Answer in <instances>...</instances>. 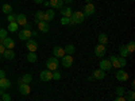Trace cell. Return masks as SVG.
<instances>
[{
  "label": "cell",
  "instance_id": "5bb4252c",
  "mask_svg": "<svg viewBox=\"0 0 135 101\" xmlns=\"http://www.w3.org/2000/svg\"><path fill=\"white\" fill-rule=\"evenodd\" d=\"M112 67V65H111V61L109 59H101L100 61V69L101 70H104V72H107V70H109Z\"/></svg>",
  "mask_w": 135,
  "mask_h": 101
},
{
  "label": "cell",
  "instance_id": "f35d334b",
  "mask_svg": "<svg viewBox=\"0 0 135 101\" xmlns=\"http://www.w3.org/2000/svg\"><path fill=\"white\" fill-rule=\"evenodd\" d=\"M114 101H127V100H126L124 97H123V96H118V97H116Z\"/></svg>",
  "mask_w": 135,
  "mask_h": 101
},
{
  "label": "cell",
  "instance_id": "3957f363",
  "mask_svg": "<svg viewBox=\"0 0 135 101\" xmlns=\"http://www.w3.org/2000/svg\"><path fill=\"white\" fill-rule=\"evenodd\" d=\"M58 66H60V61H58V58H55V57L49 58L46 61V67H47V70H50V72L58 70Z\"/></svg>",
  "mask_w": 135,
  "mask_h": 101
},
{
  "label": "cell",
  "instance_id": "4fadbf2b",
  "mask_svg": "<svg viewBox=\"0 0 135 101\" xmlns=\"http://www.w3.org/2000/svg\"><path fill=\"white\" fill-rule=\"evenodd\" d=\"M19 92H20V94L27 96V94H30V92H31V88H30L28 84H20V85H19Z\"/></svg>",
  "mask_w": 135,
  "mask_h": 101
},
{
  "label": "cell",
  "instance_id": "7dc6e473",
  "mask_svg": "<svg viewBox=\"0 0 135 101\" xmlns=\"http://www.w3.org/2000/svg\"><path fill=\"white\" fill-rule=\"evenodd\" d=\"M0 101H3V100H0Z\"/></svg>",
  "mask_w": 135,
  "mask_h": 101
},
{
  "label": "cell",
  "instance_id": "74e56055",
  "mask_svg": "<svg viewBox=\"0 0 135 101\" xmlns=\"http://www.w3.org/2000/svg\"><path fill=\"white\" fill-rule=\"evenodd\" d=\"M2 100H3V101H11V96L7 94V93H4V94L2 96Z\"/></svg>",
  "mask_w": 135,
  "mask_h": 101
},
{
  "label": "cell",
  "instance_id": "cb8c5ba5",
  "mask_svg": "<svg viewBox=\"0 0 135 101\" xmlns=\"http://www.w3.org/2000/svg\"><path fill=\"white\" fill-rule=\"evenodd\" d=\"M97 41H99L100 44H104V46H107V43H108V37L105 35V34H100Z\"/></svg>",
  "mask_w": 135,
  "mask_h": 101
},
{
  "label": "cell",
  "instance_id": "6da1fadb",
  "mask_svg": "<svg viewBox=\"0 0 135 101\" xmlns=\"http://www.w3.org/2000/svg\"><path fill=\"white\" fill-rule=\"evenodd\" d=\"M111 61V65L116 67V69H120V67H124L127 65V61L126 58H123V57H116V55H112V57L109 58Z\"/></svg>",
  "mask_w": 135,
  "mask_h": 101
},
{
  "label": "cell",
  "instance_id": "b9f144b4",
  "mask_svg": "<svg viewBox=\"0 0 135 101\" xmlns=\"http://www.w3.org/2000/svg\"><path fill=\"white\" fill-rule=\"evenodd\" d=\"M6 77V72L4 70H0V78H4Z\"/></svg>",
  "mask_w": 135,
  "mask_h": 101
},
{
  "label": "cell",
  "instance_id": "ffe728a7",
  "mask_svg": "<svg viewBox=\"0 0 135 101\" xmlns=\"http://www.w3.org/2000/svg\"><path fill=\"white\" fill-rule=\"evenodd\" d=\"M49 6H51L53 8H62L64 7V0H50Z\"/></svg>",
  "mask_w": 135,
  "mask_h": 101
},
{
  "label": "cell",
  "instance_id": "7c38bea8",
  "mask_svg": "<svg viewBox=\"0 0 135 101\" xmlns=\"http://www.w3.org/2000/svg\"><path fill=\"white\" fill-rule=\"evenodd\" d=\"M31 38V30H20L19 31V39L28 41Z\"/></svg>",
  "mask_w": 135,
  "mask_h": 101
},
{
  "label": "cell",
  "instance_id": "ab89813d",
  "mask_svg": "<svg viewBox=\"0 0 135 101\" xmlns=\"http://www.w3.org/2000/svg\"><path fill=\"white\" fill-rule=\"evenodd\" d=\"M4 50H6V47L3 46L2 43H0V55H2V57H3V53H4Z\"/></svg>",
  "mask_w": 135,
  "mask_h": 101
},
{
  "label": "cell",
  "instance_id": "60d3db41",
  "mask_svg": "<svg viewBox=\"0 0 135 101\" xmlns=\"http://www.w3.org/2000/svg\"><path fill=\"white\" fill-rule=\"evenodd\" d=\"M23 27H25L23 30H31V24H28V23H26V24H25Z\"/></svg>",
  "mask_w": 135,
  "mask_h": 101
},
{
  "label": "cell",
  "instance_id": "7402d4cb",
  "mask_svg": "<svg viewBox=\"0 0 135 101\" xmlns=\"http://www.w3.org/2000/svg\"><path fill=\"white\" fill-rule=\"evenodd\" d=\"M3 57L4 58H7V59H14L15 58V51H12V50H8V49H6L4 50V53H3Z\"/></svg>",
  "mask_w": 135,
  "mask_h": 101
},
{
  "label": "cell",
  "instance_id": "603a6c76",
  "mask_svg": "<svg viewBox=\"0 0 135 101\" xmlns=\"http://www.w3.org/2000/svg\"><path fill=\"white\" fill-rule=\"evenodd\" d=\"M11 86V81L8 80V78H0V88L2 89H7V88H9Z\"/></svg>",
  "mask_w": 135,
  "mask_h": 101
},
{
  "label": "cell",
  "instance_id": "2e32d148",
  "mask_svg": "<svg viewBox=\"0 0 135 101\" xmlns=\"http://www.w3.org/2000/svg\"><path fill=\"white\" fill-rule=\"evenodd\" d=\"M31 81H32V75H31V74H23L20 80H18V84H19V85H20V84H28V85H30Z\"/></svg>",
  "mask_w": 135,
  "mask_h": 101
},
{
  "label": "cell",
  "instance_id": "f6af8a7d",
  "mask_svg": "<svg viewBox=\"0 0 135 101\" xmlns=\"http://www.w3.org/2000/svg\"><path fill=\"white\" fill-rule=\"evenodd\" d=\"M64 2H66V3H70V2H73V0H64Z\"/></svg>",
  "mask_w": 135,
  "mask_h": 101
},
{
  "label": "cell",
  "instance_id": "bcb514c9",
  "mask_svg": "<svg viewBox=\"0 0 135 101\" xmlns=\"http://www.w3.org/2000/svg\"><path fill=\"white\" fill-rule=\"evenodd\" d=\"M85 2H86V4H88V3H92V0H85Z\"/></svg>",
  "mask_w": 135,
  "mask_h": 101
},
{
  "label": "cell",
  "instance_id": "9a60e30c",
  "mask_svg": "<svg viewBox=\"0 0 135 101\" xmlns=\"http://www.w3.org/2000/svg\"><path fill=\"white\" fill-rule=\"evenodd\" d=\"M53 54H54V57L55 58H62L64 55H65V50L62 47H58V46H55L53 49Z\"/></svg>",
  "mask_w": 135,
  "mask_h": 101
},
{
  "label": "cell",
  "instance_id": "8fae6325",
  "mask_svg": "<svg viewBox=\"0 0 135 101\" xmlns=\"http://www.w3.org/2000/svg\"><path fill=\"white\" fill-rule=\"evenodd\" d=\"M15 22L18 23V26H25L27 23V18L25 14H18L15 15Z\"/></svg>",
  "mask_w": 135,
  "mask_h": 101
},
{
  "label": "cell",
  "instance_id": "7bdbcfd3",
  "mask_svg": "<svg viewBox=\"0 0 135 101\" xmlns=\"http://www.w3.org/2000/svg\"><path fill=\"white\" fill-rule=\"evenodd\" d=\"M34 2H35L37 4H42V3L45 2V0H34Z\"/></svg>",
  "mask_w": 135,
  "mask_h": 101
},
{
  "label": "cell",
  "instance_id": "d590c367",
  "mask_svg": "<svg viewBox=\"0 0 135 101\" xmlns=\"http://www.w3.org/2000/svg\"><path fill=\"white\" fill-rule=\"evenodd\" d=\"M69 19L70 18H66V16H62V19H61V24H69Z\"/></svg>",
  "mask_w": 135,
  "mask_h": 101
},
{
  "label": "cell",
  "instance_id": "9c48e42d",
  "mask_svg": "<svg viewBox=\"0 0 135 101\" xmlns=\"http://www.w3.org/2000/svg\"><path fill=\"white\" fill-rule=\"evenodd\" d=\"M26 47L30 53H35L37 49H38V43H37V41L28 39V41H26Z\"/></svg>",
  "mask_w": 135,
  "mask_h": 101
},
{
  "label": "cell",
  "instance_id": "ba28073f",
  "mask_svg": "<svg viewBox=\"0 0 135 101\" xmlns=\"http://www.w3.org/2000/svg\"><path fill=\"white\" fill-rule=\"evenodd\" d=\"M60 63H62L64 67H70V66L73 65V57H72V55L65 54L64 57L61 58V62H60Z\"/></svg>",
  "mask_w": 135,
  "mask_h": 101
},
{
  "label": "cell",
  "instance_id": "1f68e13d",
  "mask_svg": "<svg viewBox=\"0 0 135 101\" xmlns=\"http://www.w3.org/2000/svg\"><path fill=\"white\" fill-rule=\"evenodd\" d=\"M126 47H127L128 53H130V54H132V53H134V50H135V43L131 41V42H128V43L126 44Z\"/></svg>",
  "mask_w": 135,
  "mask_h": 101
},
{
  "label": "cell",
  "instance_id": "8992f818",
  "mask_svg": "<svg viewBox=\"0 0 135 101\" xmlns=\"http://www.w3.org/2000/svg\"><path fill=\"white\" fill-rule=\"evenodd\" d=\"M39 77H41V80L42 81H45V82H47V81H51L53 80V72H50V70H42L41 73H39Z\"/></svg>",
  "mask_w": 135,
  "mask_h": 101
},
{
  "label": "cell",
  "instance_id": "7a4b0ae2",
  "mask_svg": "<svg viewBox=\"0 0 135 101\" xmlns=\"http://www.w3.org/2000/svg\"><path fill=\"white\" fill-rule=\"evenodd\" d=\"M84 19H85V16L81 11H76V12L72 14V16L69 19V24H80L84 22Z\"/></svg>",
  "mask_w": 135,
  "mask_h": 101
},
{
  "label": "cell",
  "instance_id": "277c9868",
  "mask_svg": "<svg viewBox=\"0 0 135 101\" xmlns=\"http://www.w3.org/2000/svg\"><path fill=\"white\" fill-rule=\"evenodd\" d=\"M0 43L3 44V46L6 47V49H8V50H14V47H15V42H14V39L12 38H4V39H0Z\"/></svg>",
  "mask_w": 135,
  "mask_h": 101
},
{
  "label": "cell",
  "instance_id": "30bf717a",
  "mask_svg": "<svg viewBox=\"0 0 135 101\" xmlns=\"http://www.w3.org/2000/svg\"><path fill=\"white\" fill-rule=\"evenodd\" d=\"M116 80L118 81H120V82H126L127 80H128V73L127 72H124V70H118L116 72Z\"/></svg>",
  "mask_w": 135,
  "mask_h": 101
},
{
  "label": "cell",
  "instance_id": "4316f807",
  "mask_svg": "<svg viewBox=\"0 0 135 101\" xmlns=\"http://www.w3.org/2000/svg\"><path fill=\"white\" fill-rule=\"evenodd\" d=\"M124 94H126L124 98H126L127 101H134V100H135V92H134V90H127Z\"/></svg>",
  "mask_w": 135,
  "mask_h": 101
},
{
  "label": "cell",
  "instance_id": "f1b7e54d",
  "mask_svg": "<svg viewBox=\"0 0 135 101\" xmlns=\"http://www.w3.org/2000/svg\"><path fill=\"white\" fill-rule=\"evenodd\" d=\"M43 16H45V12H43V11H37V12H35V20H34V22H35V23L38 24V22L43 20Z\"/></svg>",
  "mask_w": 135,
  "mask_h": 101
},
{
  "label": "cell",
  "instance_id": "d6a6232c",
  "mask_svg": "<svg viewBox=\"0 0 135 101\" xmlns=\"http://www.w3.org/2000/svg\"><path fill=\"white\" fill-rule=\"evenodd\" d=\"M124 93H126V89L123 88V86H118V88H116V94H118V96H123Z\"/></svg>",
  "mask_w": 135,
  "mask_h": 101
},
{
  "label": "cell",
  "instance_id": "d6986e66",
  "mask_svg": "<svg viewBox=\"0 0 135 101\" xmlns=\"http://www.w3.org/2000/svg\"><path fill=\"white\" fill-rule=\"evenodd\" d=\"M93 78H96V80H103V78L105 77V72L104 70H101V69H96L92 74Z\"/></svg>",
  "mask_w": 135,
  "mask_h": 101
},
{
  "label": "cell",
  "instance_id": "ac0fdd59",
  "mask_svg": "<svg viewBox=\"0 0 135 101\" xmlns=\"http://www.w3.org/2000/svg\"><path fill=\"white\" fill-rule=\"evenodd\" d=\"M38 30L42 31V32H47L50 30V26H49V23H46V22L41 20V22H38Z\"/></svg>",
  "mask_w": 135,
  "mask_h": 101
},
{
  "label": "cell",
  "instance_id": "8d00e7d4",
  "mask_svg": "<svg viewBox=\"0 0 135 101\" xmlns=\"http://www.w3.org/2000/svg\"><path fill=\"white\" fill-rule=\"evenodd\" d=\"M7 20L9 22V23H12V22H15V15H12V14L7 15Z\"/></svg>",
  "mask_w": 135,
  "mask_h": 101
},
{
  "label": "cell",
  "instance_id": "836d02e7",
  "mask_svg": "<svg viewBox=\"0 0 135 101\" xmlns=\"http://www.w3.org/2000/svg\"><path fill=\"white\" fill-rule=\"evenodd\" d=\"M8 35V31L6 28H0V39H4Z\"/></svg>",
  "mask_w": 135,
  "mask_h": 101
},
{
  "label": "cell",
  "instance_id": "e575fe53",
  "mask_svg": "<svg viewBox=\"0 0 135 101\" xmlns=\"http://www.w3.org/2000/svg\"><path fill=\"white\" fill-rule=\"evenodd\" d=\"M60 78H61V73L58 70L53 72V80H60Z\"/></svg>",
  "mask_w": 135,
  "mask_h": 101
},
{
  "label": "cell",
  "instance_id": "484cf974",
  "mask_svg": "<svg viewBox=\"0 0 135 101\" xmlns=\"http://www.w3.org/2000/svg\"><path fill=\"white\" fill-rule=\"evenodd\" d=\"M64 50H65V54H68V55H72V54H74L76 47L73 46V44H68V46H66Z\"/></svg>",
  "mask_w": 135,
  "mask_h": 101
},
{
  "label": "cell",
  "instance_id": "5b68a950",
  "mask_svg": "<svg viewBox=\"0 0 135 101\" xmlns=\"http://www.w3.org/2000/svg\"><path fill=\"white\" fill-rule=\"evenodd\" d=\"M95 11H96V8H95V4H92V3H88V4H85V7H84V16L86 18V16H92L93 14H95Z\"/></svg>",
  "mask_w": 135,
  "mask_h": 101
},
{
  "label": "cell",
  "instance_id": "d4e9b609",
  "mask_svg": "<svg viewBox=\"0 0 135 101\" xmlns=\"http://www.w3.org/2000/svg\"><path fill=\"white\" fill-rule=\"evenodd\" d=\"M37 59H38L37 54H35V53H30V51H28V54H27V61H28L30 63H34V62H37Z\"/></svg>",
  "mask_w": 135,
  "mask_h": 101
},
{
  "label": "cell",
  "instance_id": "4dcf8cb0",
  "mask_svg": "<svg viewBox=\"0 0 135 101\" xmlns=\"http://www.w3.org/2000/svg\"><path fill=\"white\" fill-rule=\"evenodd\" d=\"M18 28H19V26H18L16 22H12V23L8 24V31H11V32H15Z\"/></svg>",
  "mask_w": 135,
  "mask_h": 101
},
{
  "label": "cell",
  "instance_id": "44dd1931",
  "mask_svg": "<svg viewBox=\"0 0 135 101\" xmlns=\"http://www.w3.org/2000/svg\"><path fill=\"white\" fill-rule=\"evenodd\" d=\"M72 8L70 7H62L61 8V15L62 16H66V18H70L72 16Z\"/></svg>",
  "mask_w": 135,
  "mask_h": 101
},
{
  "label": "cell",
  "instance_id": "52a82bcc",
  "mask_svg": "<svg viewBox=\"0 0 135 101\" xmlns=\"http://www.w3.org/2000/svg\"><path fill=\"white\" fill-rule=\"evenodd\" d=\"M107 53V46H104V44H97V46L95 47V55L96 57H104Z\"/></svg>",
  "mask_w": 135,
  "mask_h": 101
},
{
  "label": "cell",
  "instance_id": "ee69618b",
  "mask_svg": "<svg viewBox=\"0 0 135 101\" xmlns=\"http://www.w3.org/2000/svg\"><path fill=\"white\" fill-rule=\"evenodd\" d=\"M4 94V89H2V88H0V97H2Z\"/></svg>",
  "mask_w": 135,
  "mask_h": 101
},
{
  "label": "cell",
  "instance_id": "e0dca14e",
  "mask_svg": "<svg viewBox=\"0 0 135 101\" xmlns=\"http://www.w3.org/2000/svg\"><path fill=\"white\" fill-rule=\"evenodd\" d=\"M53 19H54V11H53V9H47L46 12H45L43 22H46V23H49V22H51Z\"/></svg>",
  "mask_w": 135,
  "mask_h": 101
},
{
  "label": "cell",
  "instance_id": "f546056e",
  "mask_svg": "<svg viewBox=\"0 0 135 101\" xmlns=\"http://www.w3.org/2000/svg\"><path fill=\"white\" fill-rule=\"evenodd\" d=\"M2 11H3L4 14L9 15L11 12H12V7H11L9 4H3V7H2Z\"/></svg>",
  "mask_w": 135,
  "mask_h": 101
},
{
  "label": "cell",
  "instance_id": "83f0119b",
  "mask_svg": "<svg viewBox=\"0 0 135 101\" xmlns=\"http://www.w3.org/2000/svg\"><path fill=\"white\" fill-rule=\"evenodd\" d=\"M119 53H120V57H123V58H126L127 55H130V53H128L126 46H120L119 47Z\"/></svg>",
  "mask_w": 135,
  "mask_h": 101
}]
</instances>
